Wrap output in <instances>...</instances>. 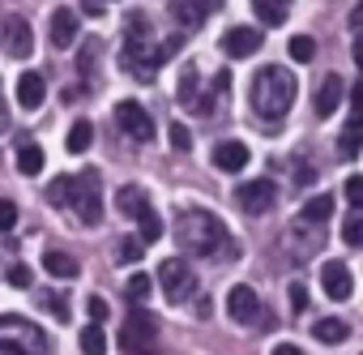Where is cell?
I'll return each instance as SVG.
<instances>
[{"label": "cell", "instance_id": "cell-5", "mask_svg": "<svg viewBox=\"0 0 363 355\" xmlns=\"http://www.w3.org/2000/svg\"><path fill=\"white\" fill-rule=\"evenodd\" d=\"M120 346L128 355H158V317L145 308H133L120 329Z\"/></svg>", "mask_w": 363, "mask_h": 355}, {"label": "cell", "instance_id": "cell-21", "mask_svg": "<svg viewBox=\"0 0 363 355\" xmlns=\"http://www.w3.org/2000/svg\"><path fill=\"white\" fill-rule=\"evenodd\" d=\"M299 219H303V223H312V227H316V223H329V219H333V197H329V193L308 197V202H303V210H299Z\"/></svg>", "mask_w": 363, "mask_h": 355}, {"label": "cell", "instance_id": "cell-28", "mask_svg": "<svg viewBox=\"0 0 363 355\" xmlns=\"http://www.w3.org/2000/svg\"><path fill=\"white\" fill-rule=\"evenodd\" d=\"M286 52H291L299 65H308V60L316 56V39H312V35H295V39L286 43Z\"/></svg>", "mask_w": 363, "mask_h": 355}, {"label": "cell", "instance_id": "cell-14", "mask_svg": "<svg viewBox=\"0 0 363 355\" xmlns=\"http://www.w3.org/2000/svg\"><path fill=\"white\" fill-rule=\"evenodd\" d=\"M214 167L227 171V175L244 171V167H248V146H244V141H223V146H214Z\"/></svg>", "mask_w": 363, "mask_h": 355}, {"label": "cell", "instance_id": "cell-45", "mask_svg": "<svg viewBox=\"0 0 363 355\" xmlns=\"http://www.w3.org/2000/svg\"><path fill=\"white\" fill-rule=\"evenodd\" d=\"M94 5H107V0H94Z\"/></svg>", "mask_w": 363, "mask_h": 355}, {"label": "cell", "instance_id": "cell-26", "mask_svg": "<svg viewBox=\"0 0 363 355\" xmlns=\"http://www.w3.org/2000/svg\"><path fill=\"white\" fill-rule=\"evenodd\" d=\"M65 146H69V154H86V150L94 146V124H86V120H82V124H73Z\"/></svg>", "mask_w": 363, "mask_h": 355}, {"label": "cell", "instance_id": "cell-18", "mask_svg": "<svg viewBox=\"0 0 363 355\" xmlns=\"http://www.w3.org/2000/svg\"><path fill=\"white\" fill-rule=\"evenodd\" d=\"M116 210H120L124 219H141V214L150 210V193H145L141 185H124V189L116 193Z\"/></svg>", "mask_w": 363, "mask_h": 355}, {"label": "cell", "instance_id": "cell-10", "mask_svg": "<svg viewBox=\"0 0 363 355\" xmlns=\"http://www.w3.org/2000/svg\"><path fill=\"white\" fill-rule=\"evenodd\" d=\"M0 43H5V52L9 56H30L35 52V35H30V22L26 18H18V13H9L5 18V31H0Z\"/></svg>", "mask_w": 363, "mask_h": 355}, {"label": "cell", "instance_id": "cell-30", "mask_svg": "<svg viewBox=\"0 0 363 355\" xmlns=\"http://www.w3.org/2000/svg\"><path fill=\"white\" fill-rule=\"evenodd\" d=\"M342 240H346L350 248H359V244H363V214H359V210H350V219L342 223Z\"/></svg>", "mask_w": 363, "mask_h": 355}, {"label": "cell", "instance_id": "cell-19", "mask_svg": "<svg viewBox=\"0 0 363 355\" xmlns=\"http://www.w3.org/2000/svg\"><path fill=\"white\" fill-rule=\"evenodd\" d=\"M210 13V0H171V18L179 26H201Z\"/></svg>", "mask_w": 363, "mask_h": 355}, {"label": "cell", "instance_id": "cell-25", "mask_svg": "<svg viewBox=\"0 0 363 355\" xmlns=\"http://www.w3.org/2000/svg\"><path fill=\"white\" fill-rule=\"evenodd\" d=\"M18 171H22V175H39V171H43V150H39L35 141L18 146Z\"/></svg>", "mask_w": 363, "mask_h": 355}, {"label": "cell", "instance_id": "cell-3", "mask_svg": "<svg viewBox=\"0 0 363 355\" xmlns=\"http://www.w3.org/2000/svg\"><path fill=\"white\" fill-rule=\"evenodd\" d=\"M223 236H227V227H223V219L210 214V210H189L184 223H179V244L193 248L197 257L218 253V248H223Z\"/></svg>", "mask_w": 363, "mask_h": 355}, {"label": "cell", "instance_id": "cell-24", "mask_svg": "<svg viewBox=\"0 0 363 355\" xmlns=\"http://www.w3.org/2000/svg\"><path fill=\"white\" fill-rule=\"evenodd\" d=\"M252 9L265 26H282L286 13H291V0H252Z\"/></svg>", "mask_w": 363, "mask_h": 355}, {"label": "cell", "instance_id": "cell-4", "mask_svg": "<svg viewBox=\"0 0 363 355\" xmlns=\"http://www.w3.org/2000/svg\"><path fill=\"white\" fill-rule=\"evenodd\" d=\"M0 355H48V334L35 321L0 317Z\"/></svg>", "mask_w": 363, "mask_h": 355}, {"label": "cell", "instance_id": "cell-20", "mask_svg": "<svg viewBox=\"0 0 363 355\" xmlns=\"http://www.w3.org/2000/svg\"><path fill=\"white\" fill-rule=\"evenodd\" d=\"M184 107H201L206 111V99H201V77H197V69H184L179 73V94H175Z\"/></svg>", "mask_w": 363, "mask_h": 355}, {"label": "cell", "instance_id": "cell-36", "mask_svg": "<svg viewBox=\"0 0 363 355\" xmlns=\"http://www.w3.org/2000/svg\"><path fill=\"white\" fill-rule=\"evenodd\" d=\"M346 202H350V210H359L363 206V180H359V175H350V180H346Z\"/></svg>", "mask_w": 363, "mask_h": 355}, {"label": "cell", "instance_id": "cell-34", "mask_svg": "<svg viewBox=\"0 0 363 355\" xmlns=\"http://www.w3.org/2000/svg\"><path fill=\"white\" fill-rule=\"evenodd\" d=\"M18 227V206L9 197H0V231H13Z\"/></svg>", "mask_w": 363, "mask_h": 355}, {"label": "cell", "instance_id": "cell-7", "mask_svg": "<svg viewBox=\"0 0 363 355\" xmlns=\"http://www.w3.org/2000/svg\"><path fill=\"white\" fill-rule=\"evenodd\" d=\"M158 283H162V291H167V300H189L193 291H197V278H193V270H189V261H179V257H171V261H162L158 266Z\"/></svg>", "mask_w": 363, "mask_h": 355}, {"label": "cell", "instance_id": "cell-1", "mask_svg": "<svg viewBox=\"0 0 363 355\" xmlns=\"http://www.w3.org/2000/svg\"><path fill=\"white\" fill-rule=\"evenodd\" d=\"M295 73L282 69V65H265L257 77H252V111L265 120V124H278L291 103H295Z\"/></svg>", "mask_w": 363, "mask_h": 355}, {"label": "cell", "instance_id": "cell-6", "mask_svg": "<svg viewBox=\"0 0 363 355\" xmlns=\"http://www.w3.org/2000/svg\"><path fill=\"white\" fill-rule=\"evenodd\" d=\"M69 206L77 210V219L86 227H94L103 219V193H99V171H86L73 180V193H69Z\"/></svg>", "mask_w": 363, "mask_h": 355}, {"label": "cell", "instance_id": "cell-29", "mask_svg": "<svg viewBox=\"0 0 363 355\" xmlns=\"http://www.w3.org/2000/svg\"><path fill=\"white\" fill-rule=\"evenodd\" d=\"M82 351H86V355H103V351H107V338H103V329H99V321L82 329Z\"/></svg>", "mask_w": 363, "mask_h": 355}, {"label": "cell", "instance_id": "cell-44", "mask_svg": "<svg viewBox=\"0 0 363 355\" xmlns=\"http://www.w3.org/2000/svg\"><path fill=\"white\" fill-rule=\"evenodd\" d=\"M5 124H9V116H5V107H0V129H5Z\"/></svg>", "mask_w": 363, "mask_h": 355}, {"label": "cell", "instance_id": "cell-22", "mask_svg": "<svg viewBox=\"0 0 363 355\" xmlns=\"http://www.w3.org/2000/svg\"><path fill=\"white\" fill-rule=\"evenodd\" d=\"M43 270H48L52 278H77V274H82L77 257H69V253H60V248H52V253L43 257Z\"/></svg>", "mask_w": 363, "mask_h": 355}, {"label": "cell", "instance_id": "cell-8", "mask_svg": "<svg viewBox=\"0 0 363 355\" xmlns=\"http://www.w3.org/2000/svg\"><path fill=\"white\" fill-rule=\"evenodd\" d=\"M235 202H240L244 214H265V210H274L278 189H274V180H244L235 189Z\"/></svg>", "mask_w": 363, "mask_h": 355}, {"label": "cell", "instance_id": "cell-27", "mask_svg": "<svg viewBox=\"0 0 363 355\" xmlns=\"http://www.w3.org/2000/svg\"><path fill=\"white\" fill-rule=\"evenodd\" d=\"M137 223H141V231H137V240H141V244H154V240H162V231H167V227H162V219H158L154 210H145Z\"/></svg>", "mask_w": 363, "mask_h": 355}, {"label": "cell", "instance_id": "cell-9", "mask_svg": "<svg viewBox=\"0 0 363 355\" xmlns=\"http://www.w3.org/2000/svg\"><path fill=\"white\" fill-rule=\"evenodd\" d=\"M116 120H120V133H128L133 141H150L154 137V120H150V111L137 99H124L116 107Z\"/></svg>", "mask_w": 363, "mask_h": 355}, {"label": "cell", "instance_id": "cell-11", "mask_svg": "<svg viewBox=\"0 0 363 355\" xmlns=\"http://www.w3.org/2000/svg\"><path fill=\"white\" fill-rule=\"evenodd\" d=\"M227 312H231L240 325H252V321L261 317V295H257L248 283H240V287L227 291Z\"/></svg>", "mask_w": 363, "mask_h": 355}, {"label": "cell", "instance_id": "cell-40", "mask_svg": "<svg viewBox=\"0 0 363 355\" xmlns=\"http://www.w3.org/2000/svg\"><path fill=\"white\" fill-rule=\"evenodd\" d=\"M286 295H291V308H295V312H303V308H308V291H303L299 283H291V291H286Z\"/></svg>", "mask_w": 363, "mask_h": 355}, {"label": "cell", "instance_id": "cell-32", "mask_svg": "<svg viewBox=\"0 0 363 355\" xmlns=\"http://www.w3.org/2000/svg\"><path fill=\"white\" fill-rule=\"evenodd\" d=\"M69 193H73V175H56V185L48 189V202L52 206H69Z\"/></svg>", "mask_w": 363, "mask_h": 355}, {"label": "cell", "instance_id": "cell-39", "mask_svg": "<svg viewBox=\"0 0 363 355\" xmlns=\"http://www.w3.org/2000/svg\"><path fill=\"white\" fill-rule=\"evenodd\" d=\"M9 283H13V287H30V283H35L30 266H13V270H9Z\"/></svg>", "mask_w": 363, "mask_h": 355}, {"label": "cell", "instance_id": "cell-31", "mask_svg": "<svg viewBox=\"0 0 363 355\" xmlns=\"http://www.w3.org/2000/svg\"><path fill=\"white\" fill-rule=\"evenodd\" d=\"M167 141H171V150H179V154H184V150H193V133H189V124H171L167 129Z\"/></svg>", "mask_w": 363, "mask_h": 355}, {"label": "cell", "instance_id": "cell-37", "mask_svg": "<svg viewBox=\"0 0 363 355\" xmlns=\"http://www.w3.org/2000/svg\"><path fill=\"white\" fill-rule=\"evenodd\" d=\"M150 287H154V283H150V274H133V278H128V295H133V300H145V295H150Z\"/></svg>", "mask_w": 363, "mask_h": 355}, {"label": "cell", "instance_id": "cell-41", "mask_svg": "<svg viewBox=\"0 0 363 355\" xmlns=\"http://www.w3.org/2000/svg\"><path fill=\"white\" fill-rule=\"evenodd\" d=\"M141 257V240H124L120 244V261H137Z\"/></svg>", "mask_w": 363, "mask_h": 355}, {"label": "cell", "instance_id": "cell-12", "mask_svg": "<svg viewBox=\"0 0 363 355\" xmlns=\"http://www.w3.org/2000/svg\"><path fill=\"white\" fill-rule=\"evenodd\" d=\"M320 287H325L329 300H350L354 295V278H350L346 261H325L320 266Z\"/></svg>", "mask_w": 363, "mask_h": 355}, {"label": "cell", "instance_id": "cell-15", "mask_svg": "<svg viewBox=\"0 0 363 355\" xmlns=\"http://www.w3.org/2000/svg\"><path fill=\"white\" fill-rule=\"evenodd\" d=\"M82 22H77V9H56L52 13V48H69L77 39Z\"/></svg>", "mask_w": 363, "mask_h": 355}, {"label": "cell", "instance_id": "cell-38", "mask_svg": "<svg viewBox=\"0 0 363 355\" xmlns=\"http://www.w3.org/2000/svg\"><path fill=\"white\" fill-rule=\"evenodd\" d=\"M86 312H90V321H107V300L103 295H86Z\"/></svg>", "mask_w": 363, "mask_h": 355}, {"label": "cell", "instance_id": "cell-33", "mask_svg": "<svg viewBox=\"0 0 363 355\" xmlns=\"http://www.w3.org/2000/svg\"><path fill=\"white\" fill-rule=\"evenodd\" d=\"M354 154H359V120H350L342 133V158H354Z\"/></svg>", "mask_w": 363, "mask_h": 355}, {"label": "cell", "instance_id": "cell-17", "mask_svg": "<svg viewBox=\"0 0 363 355\" xmlns=\"http://www.w3.org/2000/svg\"><path fill=\"white\" fill-rule=\"evenodd\" d=\"M342 94H346V82H342L337 73H329V77L320 82V90H316V116H333V111L342 107Z\"/></svg>", "mask_w": 363, "mask_h": 355}, {"label": "cell", "instance_id": "cell-23", "mask_svg": "<svg viewBox=\"0 0 363 355\" xmlns=\"http://www.w3.org/2000/svg\"><path fill=\"white\" fill-rule=\"evenodd\" d=\"M316 342H329V346H337V342H346L350 338V325L342 321V317H325V321H316Z\"/></svg>", "mask_w": 363, "mask_h": 355}, {"label": "cell", "instance_id": "cell-43", "mask_svg": "<svg viewBox=\"0 0 363 355\" xmlns=\"http://www.w3.org/2000/svg\"><path fill=\"white\" fill-rule=\"evenodd\" d=\"M274 355H303V351H299L295 342H278V346H274Z\"/></svg>", "mask_w": 363, "mask_h": 355}, {"label": "cell", "instance_id": "cell-42", "mask_svg": "<svg viewBox=\"0 0 363 355\" xmlns=\"http://www.w3.org/2000/svg\"><path fill=\"white\" fill-rule=\"evenodd\" d=\"M43 304H48V312H56V317H60V321H65V317H69V304H65V300H60V295H48V300H43Z\"/></svg>", "mask_w": 363, "mask_h": 355}, {"label": "cell", "instance_id": "cell-16", "mask_svg": "<svg viewBox=\"0 0 363 355\" xmlns=\"http://www.w3.org/2000/svg\"><path fill=\"white\" fill-rule=\"evenodd\" d=\"M43 99H48L43 77H39V73H22V77H18V103H22V111H39Z\"/></svg>", "mask_w": 363, "mask_h": 355}, {"label": "cell", "instance_id": "cell-2", "mask_svg": "<svg viewBox=\"0 0 363 355\" xmlns=\"http://www.w3.org/2000/svg\"><path fill=\"white\" fill-rule=\"evenodd\" d=\"M162 48L150 39V18L145 13H128V31H124V56H120V65L133 73V77H141V82H150L158 69H162Z\"/></svg>", "mask_w": 363, "mask_h": 355}, {"label": "cell", "instance_id": "cell-13", "mask_svg": "<svg viewBox=\"0 0 363 355\" xmlns=\"http://www.w3.org/2000/svg\"><path fill=\"white\" fill-rule=\"evenodd\" d=\"M257 48H261V31H252V26H231V31L223 35V52L235 56V60L257 56Z\"/></svg>", "mask_w": 363, "mask_h": 355}, {"label": "cell", "instance_id": "cell-35", "mask_svg": "<svg viewBox=\"0 0 363 355\" xmlns=\"http://www.w3.org/2000/svg\"><path fill=\"white\" fill-rule=\"evenodd\" d=\"M94 65H99V43L90 39V43L82 48V56H77V69H82V73H94Z\"/></svg>", "mask_w": 363, "mask_h": 355}]
</instances>
